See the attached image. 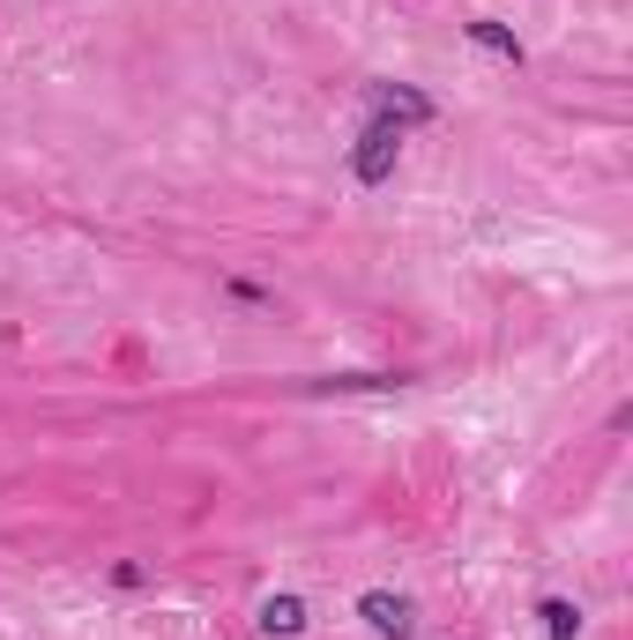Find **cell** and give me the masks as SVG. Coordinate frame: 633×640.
Listing matches in <instances>:
<instances>
[{"label": "cell", "instance_id": "1", "mask_svg": "<svg viewBox=\"0 0 633 640\" xmlns=\"http://www.w3.org/2000/svg\"><path fill=\"white\" fill-rule=\"evenodd\" d=\"M395 156H403V120H380L373 112V127L358 134V150H350V172L365 186H380L388 172H395Z\"/></svg>", "mask_w": 633, "mask_h": 640}, {"label": "cell", "instance_id": "2", "mask_svg": "<svg viewBox=\"0 0 633 640\" xmlns=\"http://www.w3.org/2000/svg\"><path fill=\"white\" fill-rule=\"evenodd\" d=\"M358 618H365L380 640H411L417 633V604L411 596H388V588H365V596H358Z\"/></svg>", "mask_w": 633, "mask_h": 640}, {"label": "cell", "instance_id": "3", "mask_svg": "<svg viewBox=\"0 0 633 640\" xmlns=\"http://www.w3.org/2000/svg\"><path fill=\"white\" fill-rule=\"evenodd\" d=\"M261 633H276V640L306 633V604H298V596H269V604H261Z\"/></svg>", "mask_w": 633, "mask_h": 640}, {"label": "cell", "instance_id": "4", "mask_svg": "<svg viewBox=\"0 0 633 640\" xmlns=\"http://www.w3.org/2000/svg\"><path fill=\"white\" fill-rule=\"evenodd\" d=\"M470 45H484V53H500V61H522V37H514V31H500L492 15H477V23H470Z\"/></svg>", "mask_w": 633, "mask_h": 640}, {"label": "cell", "instance_id": "5", "mask_svg": "<svg viewBox=\"0 0 633 640\" xmlns=\"http://www.w3.org/2000/svg\"><path fill=\"white\" fill-rule=\"evenodd\" d=\"M544 633H552V640H574V633H581V610H574L567 596H544Z\"/></svg>", "mask_w": 633, "mask_h": 640}]
</instances>
